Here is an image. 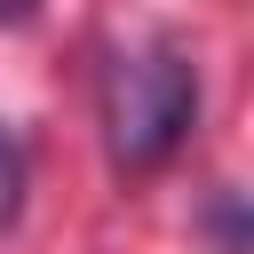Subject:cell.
I'll return each instance as SVG.
<instances>
[{"label": "cell", "mask_w": 254, "mask_h": 254, "mask_svg": "<svg viewBox=\"0 0 254 254\" xmlns=\"http://www.w3.org/2000/svg\"><path fill=\"white\" fill-rule=\"evenodd\" d=\"M198 127V64L183 40H143L103 79V135L119 175H159Z\"/></svg>", "instance_id": "cell-1"}, {"label": "cell", "mask_w": 254, "mask_h": 254, "mask_svg": "<svg viewBox=\"0 0 254 254\" xmlns=\"http://www.w3.org/2000/svg\"><path fill=\"white\" fill-rule=\"evenodd\" d=\"M24 198H32V143L0 119V238L24 222Z\"/></svg>", "instance_id": "cell-2"}, {"label": "cell", "mask_w": 254, "mask_h": 254, "mask_svg": "<svg viewBox=\"0 0 254 254\" xmlns=\"http://www.w3.org/2000/svg\"><path fill=\"white\" fill-rule=\"evenodd\" d=\"M32 16V0H0V24H24Z\"/></svg>", "instance_id": "cell-3"}]
</instances>
